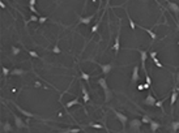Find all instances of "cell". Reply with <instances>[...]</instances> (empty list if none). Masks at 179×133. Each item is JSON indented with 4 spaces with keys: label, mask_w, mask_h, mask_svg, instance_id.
<instances>
[{
    "label": "cell",
    "mask_w": 179,
    "mask_h": 133,
    "mask_svg": "<svg viewBox=\"0 0 179 133\" xmlns=\"http://www.w3.org/2000/svg\"><path fill=\"white\" fill-rule=\"evenodd\" d=\"M156 102H157V99L154 98V97L150 93L148 94V95H146V98L143 100V103L145 106H150V107H153V106H156Z\"/></svg>",
    "instance_id": "52a82bcc"
},
{
    "label": "cell",
    "mask_w": 179,
    "mask_h": 133,
    "mask_svg": "<svg viewBox=\"0 0 179 133\" xmlns=\"http://www.w3.org/2000/svg\"><path fill=\"white\" fill-rule=\"evenodd\" d=\"M141 119H132L128 123V131L131 132H141Z\"/></svg>",
    "instance_id": "7a4b0ae2"
},
{
    "label": "cell",
    "mask_w": 179,
    "mask_h": 133,
    "mask_svg": "<svg viewBox=\"0 0 179 133\" xmlns=\"http://www.w3.org/2000/svg\"><path fill=\"white\" fill-rule=\"evenodd\" d=\"M167 7H169V9H170L174 14H179V5L177 4V3L167 0Z\"/></svg>",
    "instance_id": "7c38bea8"
},
{
    "label": "cell",
    "mask_w": 179,
    "mask_h": 133,
    "mask_svg": "<svg viewBox=\"0 0 179 133\" xmlns=\"http://www.w3.org/2000/svg\"><path fill=\"white\" fill-rule=\"evenodd\" d=\"M1 72H3V76H8V74H11V70L8 69L7 67H1Z\"/></svg>",
    "instance_id": "f546056e"
},
{
    "label": "cell",
    "mask_w": 179,
    "mask_h": 133,
    "mask_svg": "<svg viewBox=\"0 0 179 133\" xmlns=\"http://www.w3.org/2000/svg\"><path fill=\"white\" fill-rule=\"evenodd\" d=\"M77 105H80V99H79V98H75V99L68 100V102H67L65 108H71V107H73V106H77Z\"/></svg>",
    "instance_id": "ffe728a7"
},
{
    "label": "cell",
    "mask_w": 179,
    "mask_h": 133,
    "mask_svg": "<svg viewBox=\"0 0 179 133\" xmlns=\"http://www.w3.org/2000/svg\"><path fill=\"white\" fill-rule=\"evenodd\" d=\"M95 14H90V16H85V17H81L79 16V24H82V25H89L92 21H93Z\"/></svg>",
    "instance_id": "ba28073f"
},
{
    "label": "cell",
    "mask_w": 179,
    "mask_h": 133,
    "mask_svg": "<svg viewBox=\"0 0 179 133\" xmlns=\"http://www.w3.org/2000/svg\"><path fill=\"white\" fill-rule=\"evenodd\" d=\"M103 93H105V103H108L111 100V97H113V91L110 89H106L103 90Z\"/></svg>",
    "instance_id": "7402d4cb"
},
{
    "label": "cell",
    "mask_w": 179,
    "mask_h": 133,
    "mask_svg": "<svg viewBox=\"0 0 179 133\" xmlns=\"http://www.w3.org/2000/svg\"><path fill=\"white\" fill-rule=\"evenodd\" d=\"M149 125H150V131L152 132H157L159 128H161V124H159L158 121H156V120H152L150 123H149Z\"/></svg>",
    "instance_id": "e0dca14e"
},
{
    "label": "cell",
    "mask_w": 179,
    "mask_h": 133,
    "mask_svg": "<svg viewBox=\"0 0 179 133\" xmlns=\"http://www.w3.org/2000/svg\"><path fill=\"white\" fill-rule=\"evenodd\" d=\"M51 51H52L54 54H60V52H62V50L59 48V46H57V44H55V47H54Z\"/></svg>",
    "instance_id": "e575fe53"
},
{
    "label": "cell",
    "mask_w": 179,
    "mask_h": 133,
    "mask_svg": "<svg viewBox=\"0 0 179 133\" xmlns=\"http://www.w3.org/2000/svg\"><path fill=\"white\" fill-rule=\"evenodd\" d=\"M178 44H179V42H178Z\"/></svg>",
    "instance_id": "ee69618b"
},
{
    "label": "cell",
    "mask_w": 179,
    "mask_h": 133,
    "mask_svg": "<svg viewBox=\"0 0 179 133\" xmlns=\"http://www.w3.org/2000/svg\"><path fill=\"white\" fill-rule=\"evenodd\" d=\"M100 24H101V21H98V22H95L93 26H92V29H90V35H94L95 33H97L98 28H100Z\"/></svg>",
    "instance_id": "484cf974"
},
{
    "label": "cell",
    "mask_w": 179,
    "mask_h": 133,
    "mask_svg": "<svg viewBox=\"0 0 179 133\" xmlns=\"http://www.w3.org/2000/svg\"><path fill=\"white\" fill-rule=\"evenodd\" d=\"M144 89H145L144 85H139V86H137V90H144Z\"/></svg>",
    "instance_id": "ab89813d"
},
{
    "label": "cell",
    "mask_w": 179,
    "mask_h": 133,
    "mask_svg": "<svg viewBox=\"0 0 179 133\" xmlns=\"http://www.w3.org/2000/svg\"><path fill=\"white\" fill-rule=\"evenodd\" d=\"M139 51H140V60H141V68L144 72H145L146 70L145 61H146V57H148V51H144V50H139Z\"/></svg>",
    "instance_id": "8fae6325"
},
{
    "label": "cell",
    "mask_w": 179,
    "mask_h": 133,
    "mask_svg": "<svg viewBox=\"0 0 179 133\" xmlns=\"http://www.w3.org/2000/svg\"><path fill=\"white\" fill-rule=\"evenodd\" d=\"M93 63L98 64V67L101 68L102 74H105V76H107V74L113 70V68H114V64H111V63H108V64H101V63H98V61H93Z\"/></svg>",
    "instance_id": "5b68a950"
},
{
    "label": "cell",
    "mask_w": 179,
    "mask_h": 133,
    "mask_svg": "<svg viewBox=\"0 0 179 133\" xmlns=\"http://www.w3.org/2000/svg\"><path fill=\"white\" fill-rule=\"evenodd\" d=\"M60 132H65V133H77L81 132L80 128H65V129H60Z\"/></svg>",
    "instance_id": "d4e9b609"
},
{
    "label": "cell",
    "mask_w": 179,
    "mask_h": 133,
    "mask_svg": "<svg viewBox=\"0 0 179 133\" xmlns=\"http://www.w3.org/2000/svg\"><path fill=\"white\" fill-rule=\"evenodd\" d=\"M170 131H171V132H178V131H179V120L171 121V124H170Z\"/></svg>",
    "instance_id": "603a6c76"
},
{
    "label": "cell",
    "mask_w": 179,
    "mask_h": 133,
    "mask_svg": "<svg viewBox=\"0 0 179 133\" xmlns=\"http://www.w3.org/2000/svg\"><path fill=\"white\" fill-rule=\"evenodd\" d=\"M34 86H36V87H41V86H42V85H41V82H38V81H37V82L34 84Z\"/></svg>",
    "instance_id": "60d3db41"
},
{
    "label": "cell",
    "mask_w": 179,
    "mask_h": 133,
    "mask_svg": "<svg viewBox=\"0 0 179 133\" xmlns=\"http://www.w3.org/2000/svg\"><path fill=\"white\" fill-rule=\"evenodd\" d=\"M90 78H92L90 74L84 72L82 69H80V80H84V81H86V82H90Z\"/></svg>",
    "instance_id": "2e32d148"
},
{
    "label": "cell",
    "mask_w": 179,
    "mask_h": 133,
    "mask_svg": "<svg viewBox=\"0 0 179 133\" xmlns=\"http://www.w3.org/2000/svg\"><path fill=\"white\" fill-rule=\"evenodd\" d=\"M89 126H92V128H94V129H103L105 128L100 123H89Z\"/></svg>",
    "instance_id": "83f0119b"
},
{
    "label": "cell",
    "mask_w": 179,
    "mask_h": 133,
    "mask_svg": "<svg viewBox=\"0 0 179 133\" xmlns=\"http://www.w3.org/2000/svg\"><path fill=\"white\" fill-rule=\"evenodd\" d=\"M56 1H59V0H56Z\"/></svg>",
    "instance_id": "7bdbcfd3"
},
{
    "label": "cell",
    "mask_w": 179,
    "mask_h": 133,
    "mask_svg": "<svg viewBox=\"0 0 179 133\" xmlns=\"http://www.w3.org/2000/svg\"><path fill=\"white\" fill-rule=\"evenodd\" d=\"M152 120H153V119H152L149 115H143V116H141V121H143V124H149V123H150Z\"/></svg>",
    "instance_id": "4316f807"
},
{
    "label": "cell",
    "mask_w": 179,
    "mask_h": 133,
    "mask_svg": "<svg viewBox=\"0 0 179 133\" xmlns=\"http://www.w3.org/2000/svg\"><path fill=\"white\" fill-rule=\"evenodd\" d=\"M139 69L140 68L139 67H133V69H132V74H131V82L132 84H136L137 81H139L140 78V76H139Z\"/></svg>",
    "instance_id": "30bf717a"
},
{
    "label": "cell",
    "mask_w": 179,
    "mask_h": 133,
    "mask_svg": "<svg viewBox=\"0 0 179 133\" xmlns=\"http://www.w3.org/2000/svg\"><path fill=\"white\" fill-rule=\"evenodd\" d=\"M152 60L154 61V64H156V65H157L158 68H164V65H162V64L159 63V60L157 59V57H152Z\"/></svg>",
    "instance_id": "1f68e13d"
},
{
    "label": "cell",
    "mask_w": 179,
    "mask_h": 133,
    "mask_svg": "<svg viewBox=\"0 0 179 133\" xmlns=\"http://www.w3.org/2000/svg\"><path fill=\"white\" fill-rule=\"evenodd\" d=\"M11 48H12V54H13V55H18V54H20V48H17L16 46H12Z\"/></svg>",
    "instance_id": "836d02e7"
},
{
    "label": "cell",
    "mask_w": 179,
    "mask_h": 133,
    "mask_svg": "<svg viewBox=\"0 0 179 133\" xmlns=\"http://www.w3.org/2000/svg\"><path fill=\"white\" fill-rule=\"evenodd\" d=\"M0 8H1V9H5V8H7V5L4 4V1H0Z\"/></svg>",
    "instance_id": "74e56055"
},
{
    "label": "cell",
    "mask_w": 179,
    "mask_h": 133,
    "mask_svg": "<svg viewBox=\"0 0 179 133\" xmlns=\"http://www.w3.org/2000/svg\"><path fill=\"white\" fill-rule=\"evenodd\" d=\"M80 87H81V91H82V100H84L85 103L90 102V95H89L88 90H86V86L81 82V84H80Z\"/></svg>",
    "instance_id": "9c48e42d"
},
{
    "label": "cell",
    "mask_w": 179,
    "mask_h": 133,
    "mask_svg": "<svg viewBox=\"0 0 179 133\" xmlns=\"http://www.w3.org/2000/svg\"><path fill=\"white\" fill-rule=\"evenodd\" d=\"M150 57H157V51H152V52H150Z\"/></svg>",
    "instance_id": "8d00e7d4"
},
{
    "label": "cell",
    "mask_w": 179,
    "mask_h": 133,
    "mask_svg": "<svg viewBox=\"0 0 179 133\" xmlns=\"http://www.w3.org/2000/svg\"><path fill=\"white\" fill-rule=\"evenodd\" d=\"M137 28H140V29H141V30L146 31V33L149 34V37L152 38V41H154L156 38H157V34H156V33H154V31H153V30H150V29H149V28H144V26H137Z\"/></svg>",
    "instance_id": "9a60e30c"
},
{
    "label": "cell",
    "mask_w": 179,
    "mask_h": 133,
    "mask_svg": "<svg viewBox=\"0 0 179 133\" xmlns=\"http://www.w3.org/2000/svg\"><path fill=\"white\" fill-rule=\"evenodd\" d=\"M39 21V17H38V14H31L30 17L28 18V21H25V26H28L29 22H38Z\"/></svg>",
    "instance_id": "cb8c5ba5"
},
{
    "label": "cell",
    "mask_w": 179,
    "mask_h": 133,
    "mask_svg": "<svg viewBox=\"0 0 179 133\" xmlns=\"http://www.w3.org/2000/svg\"><path fill=\"white\" fill-rule=\"evenodd\" d=\"M165 99H166V98L161 99V100H157V102H156V106L159 107V108H162V107H164V102H165Z\"/></svg>",
    "instance_id": "d6a6232c"
},
{
    "label": "cell",
    "mask_w": 179,
    "mask_h": 133,
    "mask_svg": "<svg viewBox=\"0 0 179 133\" xmlns=\"http://www.w3.org/2000/svg\"><path fill=\"white\" fill-rule=\"evenodd\" d=\"M1 132H13V126H12V124L9 121L4 123L3 124V128H1Z\"/></svg>",
    "instance_id": "44dd1931"
},
{
    "label": "cell",
    "mask_w": 179,
    "mask_h": 133,
    "mask_svg": "<svg viewBox=\"0 0 179 133\" xmlns=\"http://www.w3.org/2000/svg\"><path fill=\"white\" fill-rule=\"evenodd\" d=\"M47 20H49V17H47V16H41V17H39V21H38V22H39L41 25H43Z\"/></svg>",
    "instance_id": "4dcf8cb0"
},
{
    "label": "cell",
    "mask_w": 179,
    "mask_h": 133,
    "mask_svg": "<svg viewBox=\"0 0 179 133\" xmlns=\"http://www.w3.org/2000/svg\"><path fill=\"white\" fill-rule=\"evenodd\" d=\"M13 119H14V125L17 129H25V128H29V126L24 123V120L21 118H18L17 115H13Z\"/></svg>",
    "instance_id": "8992f818"
},
{
    "label": "cell",
    "mask_w": 179,
    "mask_h": 133,
    "mask_svg": "<svg viewBox=\"0 0 179 133\" xmlns=\"http://www.w3.org/2000/svg\"><path fill=\"white\" fill-rule=\"evenodd\" d=\"M120 30H122V22H119V29H118L116 37H115V43L113 46V50L115 51V56L118 55V52L120 50Z\"/></svg>",
    "instance_id": "3957f363"
},
{
    "label": "cell",
    "mask_w": 179,
    "mask_h": 133,
    "mask_svg": "<svg viewBox=\"0 0 179 133\" xmlns=\"http://www.w3.org/2000/svg\"><path fill=\"white\" fill-rule=\"evenodd\" d=\"M28 70L22 69V68H14V69L11 70V74L12 76H24V74H26Z\"/></svg>",
    "instance_id": "4fadbf2b"
},
{
    "label": "cell",
    "mask_w": 179,
    "mask_h": 133,
    "mask_svg": "<svg viewBox=\"0 0 179 133\" xmlns=\"http://www.w3.org/2000/svg\"><path fill=\"white\" fill-rule=\"evenodd\" d=\"M98 3H100V7L102 5V0H98Z\"/></svg>",
    "instance_id": "b9f144b4"
},
{
    "label": "cell",
    "mask_w": 179,
    "mask_h": 133,
    "mask_svg": "<svg viewBox=\"0 0 179 133\" xmlns=\"http://www.w3.org/2000/svg\"><path fill=\"white\" fill-rule=\"evenodd\" d=\"M98 85H100L103 90H106V89H108V85H107V81H106V78L105 77H101V78H98Z\"/></svg>",
    "instance_id": "d6986e66"
},
{
    "label": "cell",
    "mask_w": 179,
    "mask_h": 133,
    "mask_svg": "<svg viewBox=\"0 0 179 133\" xmlns=\"http://www.w3.org/2000/svg\"><path fill=\"white\" fill-rule=\"evenodd\" d=\"M111 111L114 112L115 118H116V119L120 121V124H122V129H123V132H124V131L127 129V123H128V118H127V115H124V113L116 111L115 108H113V107H111Z\"/></svg>",
    "instance_id": "6da1fadb"
},
{
    "label": "cell",
    "mask_w": 179,
    "mask_h": 133,
    "mask_svg": "<svg viewBox=\"0 0 179 133\" xmlns=\"http://www.w3.org/2000/svg\"><path fill=\"white\" fill-rule=\"evenodd\" d=\"M29 9H30V12H33V14H38V11L36 9V5H29Z\"/></svg>",
    "instance_id": "d590c367"
},
{
    "label": "cell",
    "mask_w": 179,
    "mask_h": 133,
    "mask_svg": "<svg viewBox=\"0 0 179 133\" xmlns=\"http://www.w3.org/2000/svg\"><path fill=\"white\" fill-rule=\"evenodd\" d=\"M178 89H174L172 90V94H171V98H170V106L171 107H174V103L177 102V99H178Z\"/></svg>",
    "instance_id": "ac0fdd59"
},
{
    "label": "cell",
    "mask_w": 179,
    "mask_h": 133,
    "mask_svg": "<svg viewBox=\"0 0 179 133\" xmlns=\"http://www.w3.org/2000/svg\"><path fill=\"white\" fill-rule=\"evenodd\" d=\"M11 103H12V105H13V106L16 107V110H17V111H20V112H21L24 116H26V118H30V119H38V116H37V115H34V113H31V112L26 111V110H24L21 106H18L17 103H14L13 100H11Z\"/></svg>",
    "instance_id": "277c9868"
},
{
    "label": "cell",
    "mask_w": 179,
    "mask_h": 133,
    "mask_svg": "<svg viewBox=\"0 0 179 133\" xmlns=\"http://www.w3.org/2000/svg\"><path fill=\"white\" fill-rule=\"evenodd\" d=\"M26 51H28V54L30 55V56L33 57V59H41V57H39V55H38V54L36 52V51H31V50H28V48H26Z\"/></svg>",
    "instance_id": "f1b7e54d"
},
{
    "label": "cell",
    "mask_w": 179,
    "mask_h": 133,
    "mask_svg": "<svg viewBox=\"0 0 179 133\" xmlns=\"http://www.w3.org/2000/svg\"><path fill=\"white\" fill-rule=\"evenodd\" d=\"M29 5H36V0H29Z\"/></svg>",
    "instance_id": "f35d334b"
},
{
    "label": "cell",
    "mask_w": 179,
    "mask_h": 133,
    "mask_svg": "<svg viewBox=\"0 0 179 133\" xmlns=\"http://www.w3.org/2000/svg\"><path fill=\"white\" fill-rule=\"evenodd\" d=\"M124 11H126V14H127V18H128V22H129V28L132 29V30H135V29L137 28V25L135 24V21L132 20V17L129 16V13H128V9L127 8H124Z\"/></svg>",
    "instance_id": "5bb4252c"
}]
</instances>
